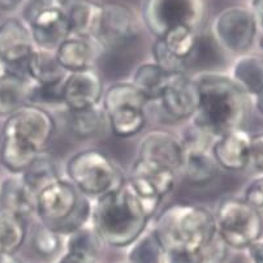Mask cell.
Segmentation results:
<instances>
[{
    "label": "cell",
    "mask_w": 263,
    "mask_h": 263,
    "mask_svg": "<svg viewBox=\"0 0 263 263\" xmlns=\"http://www.w3.org/2000/svg\"><path fill=\"white\" fill-rule=\"evenodd\" d=\"M198 89V108L191 124L216 138L232 129H245L253 109L248 97L230 77L214 70H203L193 76Z\"/></svg>",
    "instance_id": "6da1fadb"
},
{
    "label": "cell",
    "mask_w": 263,
    "mask_h": 263,
    "mask_svg": "<svg viewBox=\"0 0 263 263\" xmlns=\"http://www.w3.org/2000/svg\"><path fill=\"white\" fill-rule=\"evenodd\" d=\"M150 220L126 180L92 202L90 224L107 247L129 248L147 231Z\"/></svg>",
    "instance_id": "7a4b0ae2"
},
{
    "label": "cell",
    "mask_w": 263,
    "mask_h": 263,
    "mask_svg": "<svg viewBox=\"0 0 263 263\" xmlns=\"http://www.w3.org/2000/svg\"><path fill=\"white\" fill-rule=\"evenodd\" d=\"M153 230L165 252L191 255L216 232L215 216L204 206L177 202L159 214Z\"/></svg>",
    "instance_id": "3957f363"
},
{
    "label": "cell",
    "mask_w": 263,
    "mask_h": 263,
    "mask_svg": "<svg viewBox=\"0 0 263 263\" xmlns=\"http://www.w3.org/2000/svg\"><path fill=\"white\" fill-rule=\"evenodd\" d=\"M91 210V199L60 177L36 194L34 214L58 235L69 236L90 224Z\"/></svg>",
    "instance_id": "277c9868"
},
{
    "label": "cell",
    "mask_w": 263,
    "mask_h": 263,
    "mask_svg": "<svg viewBox=\"0 0 263 263\" xmlns=\"http://www.w3.org/2000/svg\"><path fill=\"white\" fill-rule=\"evenodd\" d=\"M65 170L67 179L89 198H98L116 191L126 180L121 168L97 148H87L72 155Z\"/></svg>",
    "instance_id": "5b68a950"
},
{
    "label": "cell",
    "mask_w": 263,
    "mask_h": 263,
    "mask_svg": "<svg viewBox=\"0 0 263 263\" xmlns=\"http://www.w3.org/2000/svg\"><path fill=\"white\" fill-rule=\"evenodd\" d=\"M148 102L130 81L109 85L102 97V108L107 124L116 137L130 138L146 125Z\"/></svg>",
    "instance_id": "8992f818"
},
{
    "label": "cell",
    "mask_w": 263,
    "mask_h": 263,
    "mask_svg": "<svg viewBox=\"0 0 263 263\" xmlns=\"http://www.w3.org/2000/svg\"><path fill=\"white\" fill-rule=\"evenodd\" d=\"M214 216L219 235L231 249L247 250L262 240V213L249 206L241 197L220 199Z\"/></svg>",
    "instance_id": "52a82bcc"
},
{
    "label": "cell",
    "mask_w": 263,
    "mask_h": 263,
    "mask_svg": "<svg viewBox=\"0 0 263 263\" xmlns=\"http://www.w3.org/2000/svg\"><path fill=\"white\" fill-rule=\"evenodd\" d=\"M208 0H143L141 17L155 38L179 25L201 33L208 21Z\"/></svg>",
    "instance_id": "ba28073f"
},
{
    "label": "cell",
    "mask_w": 263,
    "mask_h": 263,
    "mask_svg": "<svg viewBox=\"0 0 263 263\" xmlns=\"http://www.w3.org/2000/svg\"><path fill=\"white\" fill-rule=\"evenodd\" d=\"M260 29L262 26L249 8L232 6L223 9L215 17L213 35L216 45L223 50L240 56L252 51Z\"/></svg>",
    "instance_id": "9c48e42d"
},
{
    "label": "cell",
    "mask_w": 263,
    "mask_h": 263,
    "mask_svg": "<svg viewBox=\"0 0 263 263\" xmlns=\"http://www.w3.org/2000/svg\"><path fill=\"white\" fill-rule=\"evenodd\" d=\"M23 16L35 47L55 51L70 35L67 17L58 0H29Z\"/></svg>",
    "instance_id": "30bf717a"
},
{
    "label": "cell",
    "mask_w": 263,
    "mask_h": 263,
    "mask_svg": "<svg viewBox=\"0 0 263 263\" xmlns=\"http://www.w3.org/2000/svg\"><path fill=\"white\" fill-rule=\"evenodd\" d=\"M55 129V119L48 109L25 104L7 116L2 136L13 138L36 153H43L52 140Z\"/></svg>",
    "instance_id": "8fae6325"
},
{
    "label": "cell",
    "mask_w": 263,
    "mask_h": 263,
    "mask_svg": "<svg viewBox=\"0 0 263 263\" xmlns=\"http://www.w3.org/2000/svg\"><path fill=\"white\" fill-rule=\"evenodd\" d=\"M137 34V18L129 7L119 3L103 4L98 31L94 38L102 51L128 46Z\"/></svg>",
    "instance_id": "7c38bea8"
},
{
    "label": "cell",
    "mask_w": 263,
    "mask_h": 263,
    "mask_svg": "<svg viewBox=\"0 0 263 263\" xmlns=\"http://www.w3.org/2000/svg\"><path fill=\"white\" fill-rule=\"evenodd\" d=\"M34 48L35 45L25 23L14 17L0 23V62L4 70L28 79L25 62Z\"/></svg>",
    "instance_id": "4fadbf2b"
},
{
    "label": "cell",
    "mask_w": 263,
    "mask_h": 263,
    "mask_svg": "<svg viewBox=\"0 0 263 263\" xmlns=\"http://www.w3.org/2000/svg\"><path fill=\"white\" fill-rule=\"evenodd\" d=\"M103 92V80L94 68L68 73L62 85L63 104L68 111H81L98 106Z\"/></svg>",
    "instance_id": "5bb4252c"
},
{
    "label": "cell",
    "mask_w": 263,
    "mask_h": 263,
    "mask_svg": "<svg viewBox=\"0 0 263 263\" xmlns=\"http://www.w3.org/2000/svg\"><path fill=\"white\" fill-rule=\"evenodd\" d=\"M198 89L193 77L179 73L170 76L158 102L170 118L185 120L193 118L198 108Z\"/></svg>",
    "instance_id": "9a60e30c"
},
{
    "label": "cell",
    "mask_w": 263,
    "mask_h": 263,
    "mask_svg": "<svg viewBox=\"0 0 263 263\" xmlns=\"http://www.w3.org/2000/svg\"><path fill=\"white\" fill-rule=\"evenodd\" d=\"M250 136L247 129H232L216 137L211 153L218 167L232 172L249 168Z\"/></svg>",
    "instance_id": "2e32d148"
},
{
    "label": "cell",
    "mask_w": 263,
    "mask_h": 263,
    "mask_svg": "<svg viewBox=\"0 0 263 263\" xmlns=\"http://www.w3.org/2000/svg\"><path fill=\"white\" fill-rule=\"evenodd\" d=\"M182 154L184 148L179 136L159 129L148 132L138 146V159L159 163L176 174L181 170Z\"/></svg>",
    "instance_id": "e0dca14e"
},
{
    "label": "cell",
    "mask_w": 263,
    "mask_h": 263,
    "mask_svg": "<svg viewBox=\"0 0 263 263\" xmlns=\"http://www.w3.org/2000/svg\"><path fill=\"white\" fill-rule=\"evenodd\" d=\"M58 4L67 17L70 35L94 41L103 4L96 0H58Z\"/></svg>",
    "instance_id": "ac0fdd59"
},
{
    "label": "cell",
    "mask_w": 263,
    "mask_h": 263,
    "mask_svg": "<svg viewBox=\"0 0 263 263\" xmlns=\"http://www.w3.org/2000/svg\"><path fill=\"white\" fill-rule=\"evenodd\" d=\"M102 48L96 41L69 35L55 50L56 59L67 73L92 69Z\"/></svg>",
    "instance_id": "d6986e66"
},
{
    "label": "cell",
    "mask_w": 263,
    "mask_h": 263,
    "mask_svg": "<svg viewBox=\"0 0 263 263\" xmlns=\"http://www.w3.org/2000/svg\"><path fill=\"white\" fill-rule=\"evenodd\" d=\"M230 77L252 99L262 98L263 60L259 53L248 52L233 63Z\"/></svg>",
    "instance_id": "ffe728a7"
},
{
    "label": "cell",
    "mask_w": 263,
    "mask_h": 263,
    "mask_svg": "<svg viewBox=\"0 0 263 263\" xmlns=\"http://www.w3.org/2000/svg\"><path fill=\"white\" fill-rule=\"evenodd\" d=\"M25 73L33 84L42 86L62 84L68 74L56 59L55 51L38 47L26 59Z\"/></svg>",
    "instance_id": "44dd1931"
},
{
    "label": "cell",
    "mask_w": 263,
    "mask_h": 263,
    "mask_svg": "<svg viewBox=\"0 0 263 263\" xmlns=\"http://www.w3.org/2000/svg\"><path fill=\"white\" fill-rule=\"evenodd\" d=\"M0 209L28 218L35 211V196L21 175H9L0 184Z\"/></svg>",
    "instance_id": "7402d4cb"
},
{
    "label": "cell",
    "mask_w": 263,
    "mask_h": 263,
    "mask_svg": "<svg viewBox=\"0 0 263 263\" xmlns=\"http://www.w3.org/2000/svg\"><path fill=\"white\" fill-rule=\"evenodd\" d=\"M31 81L17 73L2 69L0 72V116L12 115L28 104Z\"/></svg>",
    "instance_id": "603a6c76"
},
{
    "label": "cell",
    "mask_w": 263,
    "mask_h": 263,
    "mask_svg": "<svg viewBox=\"0 0 263 263\" xmlns=\"http://www.w3.org/2000/svg\"><path fill=\"white\" fill-rule=\"evenodd\" d=\"M170 76L171 74L165 73L154 62H147L136 68L130 82L140 90L146 101L152 103L159 101Z\"/></svg>",
    "instance_id": "cb8c5ba5"
},
{
    "label": "cell",
    "mask_w": 263,
    "mask_h": 263,
    "mask_svg": "<svg viewBox=\"0 0 263 263\" xmlns=\"http://www.w3.org/2000/svg\"><path fill=\"white\" fill-rule=\"evenodd\" d=\"M21 176L26 186L35 197L42 189L62 177L56 160L45 152L36 155L33 163L26 168L24 174H21Z\"/></svg>",
    "instance_id": "d4e9b609"
},
{
    "label": "cell",
    "mask_w": 263,
    "mask_h": 263,
    "mask_svg": "<svg viewBox=\"0 0 263 263\" xmlns=\"http://www.w3.org/2000/svg\"><path fill=\"white\" fill-rule=\"evenodd\" d=\"M25 218L0 209V253L16 254L26 240Z\"/></svg>",
    "instance_id": "484cf974"
},
{
    "label": "cell",
    "mask_w": 263,
    "mask_h": 263,
    "mask_svg": "<svg viewBox=\"0 0 263 263\" xmlns=\"http://www.w3.org/2000/svg\"><path fill=\"white\" fill-rule=\"evenodd\" d=\"M34 148L18 142L11 137L2 136L0 145V164L6 168L12 175H21L26 171V168L33 163L36 155Z\"/></svg>",
    "instance_id": "4316f807"
},
{
    "label": "cell",
    "mask_w": 263,
    "mask_h": 263,
    "mask_svg": "<svg viewBox=\"0 0 263 263\" xmlns=\"http://www.w3.org/2000/svg\"><path fill=\"white\" fill-rule=\"evenodd\" d=\"M199 31L185 25L175 26L165 31L158 40L172 55L184 62H189L196 52L199 40Z\"/></svg>",
    "instance_id": "83f0119b"
},
{
    "label": "cell",
    "mask_w": 263,
    "mask_h": 263,
    "mask_svg": "<svg viewBox=\"0 0 263 263\" xmlns=\"http://www.w3.org/2000/svg\"><path fill=\"white\" fill-rule=\"evenodd\" d=\"M130 175H137L147 180L150 184L154 185L163 198L174 191L175 184H176V172L172 171L171 168L152 162V160H143L137 158V160L132 165Z\"/></svg>",
    "instance_id": "f1b7e54d"
},
{
    "label": "cell",
    "mask_w": 263,
    "mask_h": 263,
    "mask_svg": "<svg viewBox=\"0 0 263 263\" xmlns=\"http://www.w3.org/2000/svg\"><path fill=\"white\" fill-rule=\"evenodd\" d=\"M167 252L154 230L145 231L128 248L126 263H165Z\"/></svg>",
    "instance_id": "f546056e"
},
{
    "label": "cell",
    "mask_w": 263,
    "mask_h": 263,
    "mask_svg": "<svg viewBox=\"0 0 263 263\" xmlns=\"http://www.w3.org/2000/svg\"><path fill=\"white\" fill-rule=\"evenodd\" d=\"M106 123V114L101 104L81 111H69V129L72 135L80 140L98 136Z\"/></svg>",
    "instance_id": "4dcf8cb0"
},
{
    "label": "cell",
    "mask_w": 263,
    "mask_h": 263,
    "mask_svg": "<svg viewBox=\"0 0 263 263\" xmlns=\"http://www.w3.org/2000/svg\"><path fill=\"white\" fill-rule=\"evenodd\" d=\"M103 245L104 243L102 242L98 233L91 227V224H87V226L82 227L81 230L67 236L65 250L99 257Z\"/></svg>",
    "instance_id": "1f68e13d"
},
{
    "label": "cell",
    "mask_w": 263,
    "mask_h": 263,
    "mask_svg": "<svg viewBox=\"0 0 263 263\" xmlns=\"http://www.w3.org/2000/svg\"><path fill=\"white\" fill-rule=\"evenodd\" d=\"M231 248L219 235L218 230L203 245L191 255H187L191 263H226L230 257Z\"/></svg>",
    "instance_id": "d6a6232c"
},
{
    "label": "cell",
    "mask_w": 263,
    "mask_h": 263,
    "mask_svg": "<svg viewBox=\"0 0 263 263\" xmlns=\"http://www.w3.org/2000/svg\"><path fill=\"white\" fill-rule=\"evenodd\" d=\"M31 247L34 252L42 257H52L62 248V236L42 223L36 224L31 235Z\"/></svg>",
    "instance_id": "836d02e7"
},
{
    "label": "cell",
    "mask_w": 263,
    "mask_h": 263,
    "mask_svg": "<svg viewBox=\"0 0 263 263\" xmlns=\"http://www.w3.org/2000/svg\"><path fill=\"white\" fill-rule=\"evenodd\" d=\"M153 58L154 63L159 65L165 73L168 74H179V73H185L187 63L184 60L179 59L175 55H172L167 48L163 46L160 40L155 38V42L153 45Z\"/></svg>",
    "instance_id": "e575fe53"
},
{
    "label": "cell",
    "mask_w": 263,
    "mask_h": 263,
    "mask_svg": "<svg viewBox=\"0 0 263 263\" xmlns=\"http://www.w3.org/2000/svg\"><path fill=\"white\" fill-rule=\"evenodd\" d=\"M249 206L257 211H263V176L262 174L255 175L247 187L243 189V196L241 197Z\"/></svg>",
    "instance_id": "d590c367"
},
{
    "label": "cell",
    "mask_w": 263,
    "mask_h": 263,
    "mask_svg": "<svg viewBox=\"0 0 263 263\" xmlns=\"http://www.w3.org/2000/svg\"><path fill=\"white\" fill-rule=\"evenodd\" d=\"M249 168H253L255 174H262L263 168V135L257 132L250 136V152H249Z\"/></svg>",
    "instance_id": "8d00e7d4"
},
{
    "label": "cell",
    "mask_w": 263,
    "mask_h": 263,
    "mask_svg": "<svg viewBox=\"0 0 263 263\" xmlns=\"http://www.w3.org/2000/svg\"><path fill=\"white\" fill-rule=\"evenodd\" d=\"M55 263H99L98 257L89 254H82V253L68 252L65 250L64 254L60 255Z\"/></svg>",
    "instance_id": "74e56055"
},
{
    "label": "cell",
    "mask_w": 263,
    "mask_h": 263,
    "mask_svg": "<svg viewBox=\"0 0 263 263\" xmlns=\"http://www.w3.org/2000/svg\"><path fill=\"white\" fill-rule=\"evenodd\" d=\"M263 240L257 241L253 245L248 248V253H249V258L252 263H263Z\"/></svg>",
    "instance_id": "f35d334b"
},
{
    "label": "cell",
    "mask_w": 263,
    "mask_h": 263,
    "mask_svg": "<svg viewBox=\"0 0 263 263\" xmlns=\"http://www.w3.org/2000/svg\"><path fill=\"white\" fill-rule=\"evenodd\" d=\"M25 0H0V9L6 12H11L17 9Z\"/></svg>",
    "instance_id": "ab89813d"
},
{
    "label": "cell",
    "mask_w": 263,
    "mask_h": 263,
    "mask_svg": "<svg viewBox=\"0 0 263 263\" xmlns=\"http://www.w3.org/2000/svg\"><path fill=\"white\" fill-rule=\"evenodd\" d=\"M262 2L263 0H253L252 2V9L250 11L254 14L257 23L262 26Z\"/></svg>",
    "instance_id": "60d3db41"
},
{
    "label": "cell",
    "mask_w": 263,
    "mask_h": 263,
    "mask_svg": "<svg viewBox=\"0 0 263 263\" xmlns=\"http://www.w3.org/2000/svg\"><path fill=\"white\" fill-rule=\"evenodd\" d=\"M0 263H23V260L12 253H0Z\"/></svg>",
    "instance_id": "b9f144b4"
},
{
    "label": "cell",
    "mask_w": 263,
    "mask_h": 263,
    "mask_svg": "<svg viewBox=\"0 0 263 263\" xmlns=\"http://www.w3.org/2000/svg\"><path fill=\"white\" fill-rule=\"evenodd\" d=\"M0 67H2V62H0ZM0 72H2V69H0Z\"/></svg>",
    "instance_id": "7bdbcfd3"
}]
</instances>
